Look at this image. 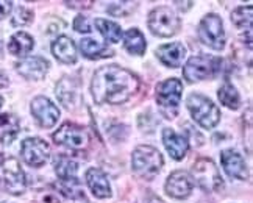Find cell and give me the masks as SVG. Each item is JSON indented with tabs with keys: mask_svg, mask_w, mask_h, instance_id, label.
<instances>
[{
	"mask_svg": "<svg viewBox=\"0 0 253 203\" xmlns=\"http://www.w3.org/2000/svg\"><path fill=\"white\" fill-rule=\"evenodd\" d=\"M139 88V80L133 72L119 66L100 67L92 77L91 92L95 103L121 105Z\"/></svg>",
	"mask_w": 253,
	"mask_h": 203,
	"instance_id": "cell-1",
	"label": "cell"
},
{
	"mask_svg": "<svg viewBox=\"0 0 253 203\" xmlns=\"http://www.w3.org/2000/svg\"><path fill=\"white\" fill-rule=\"evenodd\" d=\"M188 110L196 121L203 128L216 127L220 121V111L208 97L202 94H191L188 97Z\"/></svg>",
	"mask_w": 253,
	"mask_h": 203,
	"instance_id": "cell-2",
	"label": "cell"
},
{
	"mask_svg": "<svg viewBox=\"0 0 253 203\" xmlns=\"http://www.w3.org/2000/svg\"><path fill=\"white\" fill-rule=\"evenodd\" d=\"M183 94V84L178 79L164 80L157 86V102L161 113L168 119H173L178 113V106Z\"/></svg>",
	"mask_w": 253,
	"mask_h": 203,
	"instance_id": "cell-3",
	"label": "cell"
},
{
	"mask_svg": "<svg viewBox=\"0 0 253 203\" xmlns=\"http://www.w3.org/2000/svg\"><path fill=\"white\" fill-rule=\"evenodd\" d=\"M163 157L161 153L152 146H139L133 152L131 166L136 173L141 177L152 178L161 170L163 167Z\"/></svg>",
	"mask_w": 253,
	"mask_h": 203,
	"instance_id": "cell-4",
	"label": "cell"
},
{
	"mask_svg": "<svg viewBox=\"0 0 253 203\" xmlns=\"http://www.w3.org/2000/svg\"><path fill=\"white\" fill-rule=\"evenodd\" d=\"M147 25L153 35L163 38L173 36L180 30V19L169 6H158L150 11L147 17Z\"/></svg>",
	"mask_w": 253,
	"mask_h": 203,
	"instance_id": "cell-5",
	"label": "cell"
},
{
	"mask_svg": "<svg viewBox=\"0 0 253 203\" xmlns=\"http://www.w3.org/2000/svg\"><path fill=\"white\" fill-rule=\"evenodd\" d=\"M220 60L214 58L211 55H197L191 56L186 66L183 67V77L184 80L189 83H196L200 80L210 79L214 74L219 71Z\"/></svg>",
	"mask_w": 253,
	"mask_h": 203,
	"instance_id": "cell-6",
	"label": "cell"
},
{
	"mask_svg": "<svg viewBox=\"0 0 253 203\" xmlns=\"http://www.w3.org/2000/svg\"><path fill=\"white\" fill-rule=\"evenodd\" d=\"M192 177L197 185L207 192L219 191L223 185V180L219 173L216 164L210 158H199L192 166Z\"/></svg>",
	"mask_w": 253,
	"mask_h": 203,
	"instance_id": "cell-7",
	"label": "cell"
},
{
	"mask_svg": "<svg viewBox=\"0 0 253 203\" xmlns=\"http://www.w3.org/2000/svg\"><path fill=\"white\" fill-rule=\"evenodd\" d=\"M199 38L211 49L222 50L225 45V32H223L222 19L217 14H208L203 17L199 25Z\"/></svg>",
	"mask_w": 253,
	"mask_h": 203,
	"instance_id": "cell-8",
	"label": "cell"
},
{
	"mask_svg": "<svg viewBox=\"0 0 253 203\" xmlns=\"http://www.w3.org/2000/svg\"><path fill=\"white\" fill-rule=\"evenodd\" d=\"M2 175H3L5 186L11 194L19 196L25 191V186H27L25 173L17 160L8 158L2 161Z\"/></svg>",
	"mask_w": 253,
	"mask_h": 203,
	"instance_id": "cell-9",
	"label": "cell"
},
{
	"mask_svg": "<svg viewBox=\"0 0 253 203\" xmlns=\"http://www.w3.org/2000/svg\"><path fill=\"white\" fill-rule=\"evenodd\" d=\"M48 144L40 138H28L22 142L21 155L24 161L32 167H41L48 160Z\"/></svg>",
	"mask_w": 253,
	"mask_h": 203,
	"instance_id": "cell-10",
	"label": "cell"
},
{
	"mask_svg": "<svg viewBox=\"0 0 253 203\" xmlns=\"http://www.w3.org/2000/svg\"><path fill=\"white\" fill-rule=\"evenodd\" d=\"M53 141L56 144H60V146H67L71 149L79 150V149L86 147L87 134L82 127H79V125L67 122V123H63L60 130L53 134Z\"/></svg>",
	"mask_w": 253,
	"mask_h": 203,
	"instance_id": "cell-11",
	"label": "cell"
},
{
	"mask_svg": "<svg viewBox=\"0 0 253 203\" xmlns=\"http://www.w3.org/2000/svg\"><path fill=\"white\" fill-rule=\"evenodd\" d=\"M32 114L41 127L50 128L58 122V118H60V110H58L56 105L52 103L47 97L40 95V97H35L32 102Z\"/></svg>",
	"mask_w": 253,
	"mask_h": 203,
	"instance_id": "cell-12",
	"label": "cell"
},
{
	"mask_svg": "<svg viewBox=\"0 0 253 203\" xmlns=\"http://www.w3.org/2000/svg\"><path fill=\"white\" fill-rule=\"evenodd\" d=\"M16 69L24 79L32 81H40L44 79L48 71V61L41 56H28L16 64Z\"/></svg>",
	"mask_w": 253,
	"mask_h": 203,
	"instance_id": "cell-13",
	"label": "cell"
},
{
	"mask_svg": "<svg viewBox=\"0 0 253 203\" xmlns=\"http://www.w3.org/2000/svg\"><path fill=\"white\" fill-rule=\"evenodd\" d=\"M220 161H222V167L225 169V172L231 178H238V180H247L249 177V170L246 166V161L241 155L231 149H227L220 153Z\"/></svg>",
	"mask_w": 253,
	"mask_h": 203,
	"instance_id": "cell-14",
	"label": "cell"
},
{
	"mask_svg": "<svg viewBox=\"0 0 253 203\" xmlns=\"http://www.w3.org/2000/svg\"><path fill=\"white\" fill-rule=\"evenodd\" d=\"M192 180L188 172L177 170L169 175L166 181V192L173 199H184L192 191Z\"/></svg>",
	"mask_w": 253,
	"mask_h": 203,
	"instance_id": "cell-15",
	"label": "cell"
},
{
	"mask_svg": "<svg viewBox=\"0 0 253 203\" xmlns=\"http://www.w3.org/2000/svg\"><path fill=\"white\" fill-rule=\"evenodd\" d=\"M86 183L89 189L92 191V194L99 199H106L111 196V186L110 180L106 177V173L100 169H87L86 172Z\"/></svg>",
	"mask_w": 253,
	"mask_h": 203,
	"instance_id": "cell-16",
	"label": "cell"
},
{
	"mask_svg": "<svg viewBox=\"0 0 253 203\" xmlns=\"http://www.w3.org/2000/svg\"><path fill=\"white\" fill-rule=\"evenodd\" d=\"M163 142L173 160L180 161L184 158V155L188 153V149H189L188 139L181 136V134H177L170 128H166L163 131Z\"/></svg>",
	"mask_w": 253,
	"mask_h": 203,
	"instance_id": "cell-17",
	"label": "cell"
},
{
	"mask_svg": "<svg viewBox=\"0 0 253 203\" xmlns=\"http://www.w3.org/2000/svg\"><path fill=\"white\" fill-rule=\"evenodd\" d=\"M184 55H186V49L180 42L164 44L157 49V56L160 58V61L169 67H178L183 61Z\"/></svg>",
	"mask_w": 253,
	"mask_h": 203,
	"instance_id": "cell-18",
	"label": "cell"
},
{
	"mask_svg": "<svg viewBox=\"0 0 253 203\" xmlns=\"http://www.w3.org/2000/svg\"><path fill=\"white\" fill-rule=\"evenodd\" d=\"M52 53L55 55L56 60L66 64H74L77 61V49L69 36L56 38L52 44Z\"/></svg>",
	"mask_w": 253,
	"mask_h": 203,
	"instance_id": "cell-19",
	"label": "cell"
},
{
	"mask_svg": "<svg viewBox=\"0 0 253 203\" xmlns=\"http://www.w3.org/2000/svg\"><path fill=\"white\" fill-rule=\"evenodd\" d=\"M35 45L33 38L25 33V32H17L16 35L11 36V40L8 42V50L14 56H27L32 52Z\"/></svg>",
	"mask_w": 253,
	"mask_h": 203,
	"instance_id": "cell-20",
	"label": "cell"
},
{
	"mask_svg": "<svg viewBox=\"0 0 253 203\" xmlns=\"http://www.w3.org/2000/svg\"><path fill=\"white\" fill-rule=\"evenodd\" d=\"M19 130H21V125L16 116L9 113L0 114V141L3 144H11L16 139Z\"/></svg>",
	"mask_w": 253,
	"mask_h": 203,
	"instance_id": "cell-21",
	"label": "cell"
},
{
	"mask_svg": "<svg viewBox=\"0 0 253 203\" xmlns=\"http://www.w3.org/2000/svg\"><path fill=\"white\" fill-rule=\"evenodd\" d=\"M77 164L72 158L66 157V155H60L55 160V172L56 175L61 178V181H75V173H77Z\"/></svg>",
	"mask_w": 253,
	"mask_h": 203,
	"instance_id": "cell-22",
	"label": "cell"
},
{
	"mask_svg": "<svg viewBox=\"0 0 253 203\" xmlns=\"http://www.w3.org/2000/svg\"><path fill=\"white\" fill-rule=\"evenodd\" d=\"M95 27L100 32V35L105 38V41L111 44H118L122 38V28L119 24H116L108 19H95Z\"/></svg>",
	"mask_w": 253,
	"mask_h": 203,
	"instance_id": "cell-23",
	"label": "cell"
},
{
	"mask_svg": "<svg viewBox=\"0 0 253 203\" xmlns=\"http://www.w3.org/2000/svg\"><path fill=\"white\" fill-rule=\"evenodd\" d=\"M124 45L131 55H142L145 52V38L138 28H130L124 35Z\"/></svg>",
	"mask_w": 253,
	"mask_h": 203,
	"instance_id": "cell-24",
	"label": "cell"
},
{
	"mask_svg": "<svg viewBox=\"0 0 253 203\" xmlns=\"http://www.w3.org/2000/svg\"><path fill=\"white\" fill-rule=\"evenodd\" d=\"M80 50L82 53L89 58V60H97V58H106L108 55H111V52L106 49L105 45H102L100 42H97L95 40H89V38H86V40H82L80 42Z\"/></svg>",
	"mask_w": 253,
	"mask_h": 203,
	"instance_id": "cell-25",
	"label": "cell"
},
{
	"mask_svg": "<svg viewBox=\"0 0 253 203\" xmlns=\"http://www.w3.org/2000/svg\"><path fill=\"white\" fill-rule=\"evenodd\" d=\"M219 100L223 106H227L230 110H238L241 105V97L236 91V88L230 83H225L219 89Z\"/></svg>",
	"mask_w": 253,
	"mask_h": 203,
	"instance_id": "cell-26",
	"label": "cell"
},
{
	"mask_svg": "<svg viewBox=\"0 0 253 203\" xmlns=\"http://www.w3.org/2000/svg\"><path fill=\"white\" fill-rule=\"evenodd\" d=\"M252 14H253V9L252 6H239L236 8L235 11L231 13V21L235 22L239 28H249L250 30V25H252Z\"/></svg>",
	"mask_w": 253,
	"mask_h": 203,
	"instance_id": "cell-27",
	"label": "cell"
},
{
	"mask_svg": "<svg viewBox=\"0 0 253 203\" xmlns=\"http://www.w3.org/2000/svg\"><path fill=\"white\" fill-rule=\"evenodd\" d=\"M32 17L33 13L30 9H27L25 6H19L13 16V25H27L32 22Z\"/></svg>",
	"mask_w": 253,
	"mask_h": 203,
	"instance_id": "cell-28",
	"label": "cell"
},
{
	"mask_svg": "<svg viewBox=\"0 0 253 203\" xmlns=\"http://www.w3.org/2000/svg\"><path fill=\"white\" fill-rule=\"evenodd\" d=\"M74 30L79 32V33H91V27L87 24L86 17H83L82 14L75 17L74 21Z\"/></svg>",
	"mask_w": 253,
	"mask_h": 203,
	"instance_id": "cell-29",
	"label": "cell"
},
{
	"mask_svg": "<svg viewBox=\"0 0 253 203\" xmlns=\"http://www.w3.org/2000/svg\"><path fill=\"white\" fill-rule=\"evenodd\" d=\"M13 9V2H6V0H0V19L6 17Z\"/></svg>",
	"mask_w": 253,
	"mask_h": 203,
	"instance_id": "cell-30",
	"label": "cell"
},
{
	"mask_svg": "<svg viewBox=\"0 0 253 203\" xmlns=\"http://www.w3.org/2000/svg\"><path fill=\"white\" fill-rule=\"evenodd\" d=\"M8 86V77L0 71V88H6Z\"/></svg>",
	"mask_w": 253,
	"mask_h": 203,
	"instance_id": "cell-31",
	"label": "cell"
},
{
	"mask_svg": "<svg viewBox=\"0 0 253 203\" xmlns=\"http://www.w3.org/2000/svg\"><path fill=\"white\" fill-rule=\"evenodd\" d=\"M2 103H3V99H2V97H0V106H2Z\"/></svg>",
	"mask_w": 253,
	"mask_h": 203,
	"instance_id": "cell-32",
	"label": "cell"
},
{
	"mask_svg": "<svg viewBox=\"0 0 253 203\" xmlns=\"http://www.w3.org/2000/svg\"><path fill=\"white\" fill-rule=\"evenodd\" d=\"M2 161H3V160H2V153H0V164H2Z\"/></svg>",
	"mask_w": 253,
	"mask_h": 203,
	"instance_id": "cell-33",
	"label": "cell"
}]
</instances>
